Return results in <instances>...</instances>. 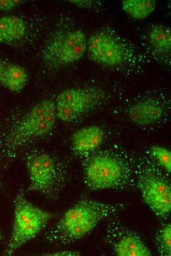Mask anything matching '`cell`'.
I'll use <instances>...</instances> for the list:
<instances>
[{"mask_svg":"<svg viewBox=\"0 0 171 256\" xmlns=\"http://www.w3.org/2000/svg\"><path fill=\"white\" fill-rule=\"evenodd\" d=\"M124 207L122 203H106L83 197L48 230L46 233V239L53 244L73 243L87 234L102 221L114 217Z\"/></svg>","mask_w":171,"mask_h":256,"instance_id":"1","label":"cell"},{"mask_svg":"<svg viewBox=\"0 0 171 256\" xmlns=\"http://www.w3.org/2000/svg\"><path fill=\"white\" fill-rule=\"evenodd\" d=\"M57 118L55 102L51 99L40 101L12 127L4 139L6 151L14 152L30 140L47 135Z\"/></svg>","mask_w":171,"mask_h":256,"instance_id":"2","label":"cell"},{"mask_svg":"<svg viewBox=\"0 0 171 256\" xmlns=\"http://www.w3.org/2000/svg\"><path fill=\"white\" fill-rule=\"evenodd\" d=\"M54 216V214L29 202L23 191H20L14 201L12 232L3 255L12 256L18 249L34 238Z\"/></svg>","mask_w":171,"mask_h":256,"instance_id":"3","label":"cell"},{"mask_svg":"<svg viewBox=\"0 0 171 256\" xmlns=\"http://www.w3.org/2000/svg\"><path fill=\"white\" fill-rule=\"evenodd\" d=\"M84 163L85 182L89 190L130 187L128 168L116 156L99 153L88 156Z\"/></svg>","mask_w":171,"mask_h":256,"instance_id":"4","label":"cell"},{"mask_svg":"<svg viewBox=\"0 0 171 256\" xmlns=\"http://www.w3.org/2000/svg\"><path fill=\"white\" fill-rule=\"evenodd\" d=\"M25 163L29 179L28 190L39 192L45 198H58L63 187L57 163L50 154L33 151L26 156Z\"/></svg>","mask_w":171,"mask_h":256,"instance_id":"5","label":"cell"},{"mask_svg":"<svg viewBox=\"0 0 171 256\" xmlns=\"http://www.w3.org/2000/svg\"><path fill=\"white\" fill-rule=\"evenodd\" d=\"M87 41L85 32L81 30L56 32L43 48V61L52 68L76 62L86 51Z\"/></svg>","mask_w":171,"mask_h":256,"instance_id":"6","label":"cell"},{"mask_svg":"<svg viewBox=\"0 0 171 256\" xmlns=\"http://www.w3.org/2000/svg\"><path fill=\"white\" fill-rule=\"evenodd\" d=\"M141 171L135 183L143 200L156 216L166 218L171 210L170 182L152 167Z\"/></svg>","mask_w":171,"mask_h":256,"instance_id":"7","label":"cell"},{"mask_svg":"<svg viewBox=\"0 0 171 256\" xmlns=\"http://www.w3.org/2000/svg\"><path fill=\"white\" fill-rule=\"evenodd\" d=\"M102 96V92L94 87L65 90L56 98L57 117L62 122H72L97 105Z\"/></svg>","mask_w":171,"mask_h":256,"instance_id":"8","label":"cell"},{"mask_svg":"<svg viewBox=\"0 0 171 256\" xmlns=\"http://www.w3.org/2000/svg\"><path fill=\"white\" fill-rule=\"evenodd\" d=\"M109 219L105 233V241L119 256H151L152 253L142 238L120 222Z\"/></svg>","mask_w":171,"mask_h":256,"instance_id":"9","label":"cell"},{"mask_svg":"<svg viewBox=\"0 0 171 256\" xmlns=\"http://www.w3.org/2000/svg\"><path fill=\"white\" fill-rule=\"evenodd\" d=\"M86 50L91 61L104 66L117 65L124 59L120 45L113 36L104 32H98L89 37Z\"/></svg>","mask_w":171,"mask_h":256,"instance_id":"10","label":"cell"},{"mask_svg":"<svg viewBox=\"0 0 171 256\" xmlns=\"http://www.w3.org/2000/svg\"><path fill=\"white\" fill-rule=\"evenodd\" d=\"M104 138V133L101 128L91 125L75 131L71 136V143L77 153L87 155L100 147Z\"/></svg>","mask_w":171,"mask_h":256,"instance_id":"11","label":"cell"},{"mask_svg":"<svg viewBox=\"0 0 171 256\" xmlns=\"http://www.w3.org/2000/svg\"><path fill=\"white\" fill-rule=\"evenodd\" d=\"M163 109L155 100H147L131 106L128 112L130 119L139 126H148L157 122L162 117Z\"/></svg>","mask_w":171,"mask_h":256,"instance_id":"12","label":"cell"},{"mask_svg":"<svg viewBox=\"0 0 171 256\" xmlns=\"http://www.w3.org/2000/svg\"><path fill=\"white\" fill-rule=\"evenodd\" d=\"M28 75L22 66L0 61V85L12 92H18L25 87Z\"/></svg>","mask_w":171,"mask_h":256,"instance_id":"13","label":"cell"},{"mask_svg":"<svg viewBox=\"0 0 171 256\" xmlns=\"http://www.w3.org/2000/svg\"><path fill=\"white\" fill-rule=\"evenodd\" d=\"M26 32L24 21L16 15L0 17V43H11L24 37Z\"/></svg>","mask_w":171,"mask_h":256,"instance_id":"14","label":"cell"},{"mask_svg":"<svg viewBox=\"0 0 171 256\" xmlns=\"http://www.w3.org/2000/svg\"><path fill=\"white\" fill-rule=\"evenodd\" d=\"M149 39L153 48L158 53L165 55L171 52V29L170 27L156 24L152 27Z\"/></svg>","mask_w":171,"mask_h":256,"instance_id":"15","label":"cell"},{"mask_svg":"<svg viewBox=\"0 0 171 256\" xmlns=\"http://www.w3.org/2000/svg\"><path fill=\"white\" fill-rule=\"evenodd\" d=\"M156 6V2L153 0H124L121 2L123 10L137 19L147 17L153 12Z\"/></svg>","mask_w":171,"mask_h":256,"instance_id":"16","label":"cell"},{"mask_svg":"<svg viewBox=\"0 0 171 256\" xmlns=\"http://www.w3.org/2000/svg\"><path fill=\"white\" fill-rule=\"evenodd\" d=\"M155 244L160 255L171 256V225L167 224L161 226L155 234Z\"/></svg>","mask_w":171,"mask_h":256,"instance_id":"17","label":"cell"},{"mask_svg":"<svg viewBox=\"0 0 171 256\" xmlns=\"http://www.w3.org/2000/svg\"><path fill=\"white\" fill-rule=\"evenodd\" d=\"M148 154L166 172H171V153L168 149L159 145H153L150 148Z\"/></svg>","mask_w":171,"mask_h":256,"instance_id":"18","label":"cell"},{"mask_svg":"<svg viewBox=\"0 0 171 256\" xmlns=\"http://www.w3.org/2000/svg\"><path fill=\"white\" fill-rule=\"evenodd\" d=\"M23 2L21 0H0V11L10 10Z\"/></svg>","mask_w":171,"mask_h":256,"instance_id":"19","label":"cell"},{"mask_svg":"<svg viewBox=\"0 0 171 256\" xmlns=\"http://www.w3.org/2000/svg\"><path fill=\"white\" fill-rule=\"evenodd\" d=\"M80 254L78 252L63 251L50 254H45L42 255L45 256H79Z\"/></svg>","mask_w":171,"mask_h":256,"instance_id":"20","label":"cell"},{"mask_svg":"<svg viewBox=\"0 0 171 256\" xmlns=\"http://www.w3.org/2000/svg\"><path fill=\"white\" fill-rule=\"evenodd\" d=\"M70 2L82 7H90L92 5V2L90 0H68Z\"/></svg>","mask_w":171,"mask_h":256,"instance_id":"21","label":"cell"}]
</instances>
